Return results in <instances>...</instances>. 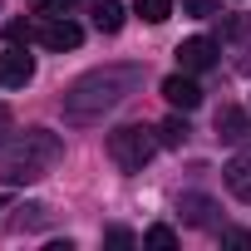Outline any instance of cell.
Returning <instances> with one entry per match:
<instances>
[{
    "mask_svg": "<svg viewBox=\"0 0 251 251\" xmlns=\"http://www.w3.org/2000/svg\"><path fill=\"white\" fill-rule=\"evenodd\" d=\"M182 212L202 226V222H207V212H212V202H207V197H182Z\"/></svg>",
    "mask_w": 251,
    "mask_h": 251,
    "instance_id": "cell-15",
    "label": "cell"
},
{
    "mask_svg": "<svg viewBox=\"0 0 251 251\" xmlns=\"http://www.w3.org/2000/svg\"><path fill=\"white\" fill-rule=\"evenodd\" d=\"M217 5H222V0H182V10L197 15V20H202V15H217Z\"/></svg>",
    "mask_w": 251,
    "mask_h": 251,
    "instance_id": "cell-16",
    "label": "cell"
},
{
    "mask_svg": "<svg viewBox=\"0 0 251 251\" xmlns=\"http://www.w3.org/2000/svg\"><path fill=\"white\" fill-rule=\"evenodd\" d=\"M143 246H153V251H173V246H177V231H173V226H148V231H143Z\"/></svg>",
    "mask_w": 251,
    "mask_h": 251,
    "instance_id": "cell-12",
    "label": "cell"
},
{
    "mask_svg": "<svg viewBox=\"0 0 251 251\" xmlns=\"http://www.w3.org/2000/svg\"><path fill=\"white\" fill-rule=\"evenodd\" d=\"M241 30H246V20H241V15H231V20L222 25V35H241Z\"/></svg>",
    "mask_w": 251,
    "mask_h": 251,
    "instance_id": "cell-18",
    "label": "cell"
},
{
    "mask_svg": "<svg viewBox=\"0 0 251 251\" xmlns=\"http://www.w3.org/2000/svg\"><path fill=\"white\" fill-rule=\"evenodd\" d=\"M74 0H35V15H64Z\"/></svg>",
    "mask_w": 251,
    "mask_h": 251,
    "instance_id": "cell-17",
    "label": "cell"
},
{
    "mask_svg": "<svg viewBox=\"0 0 251 251\" xmlns=\"http://www.w3.org/2000/svg\"><path fill=\"white\" fill-rule=\"evenodd\" d=\"M222 173H226L231 197H236V202H251V148H246V153H236V158H231Z\"/></svg>",
    "mask_w": 251,
    "mask_h": 251,
    "instance_id": "cell-8",
    "label": "cell"
},
{
    "mask_svg": "<svg viewBox=\"0 0 251 251\" xmlns=\"http://www.w3.org/2000/svg\"><path fill=\"white\" fill-rule=\"evenodd\" d=\"M143 69L138 64H103V69H89L84 79L69 84L64 94V123H99L108 108H118L138 89Z\"/></svg>",
    "mask_w": 251,
    "mask_h": 251,
    "instance_id": "cell-1",
    "label": "cell"
},
{
    "mask_svg": "<svg viewBox=\"0 0 251 251\" xmlns=\"http://www.w3.org/2000/svg\"><path fill=\"white\" fill-rule=\"evenodd\" d=\"M123 15H128V10H123L118 0H99V5H94V25H99L103 35H118V30H123Z\"/></svg>",
    "mask_w": 251,
    "mask_h": 251,
    "instance_id": "cell-10",
    "label": "cell"
},
{
    "mask_svg": "<svg viewBox=\"0 0 251 251\" xmlns=\"http://www.w3.org/2000/svg\"><path fill=\"white\" fill-rule=\"evenodd\" d=\"M0 212H5V197H0Z\"/></svg>",
    "mask_w": 251,
    "mask_h": 251,
    "instance_id": "cell-20",
    "label": "cell"
},
{
    "mask_svg": "<svg viewBox=\"0 0 251 251\" xmlns=\"http://www.w3.org/2000/svg\"><path fill=\"white\" fill-rule=\"evenodd\" d=\"M79 40H84V30L74 25V20H64V15H50L45 25H40V45L45 50H79Z\"/></svg>",
    "mask_w": 251,
    "mask_h": 251,
    "instance_id": "cell-4",
    "label": "cell"
},
{
    "mask_svg": "<svg viewBox=\"0 0 251 251\" xmlns=\"http://www.w3.org/2000/svg\"><path fill=\"white\" fill-rule=\"evenodd\" d=\"M163 99H168L173 108H182V113H187V108H197V103H202V89H197V84L187 79V69H182V74L163 79Z\"/></svg>",
    "mask_w": 251,
    "mask_h": 251,
    "instance_id": "cell-7",
    "label": "cell"
},
{
    "mask_svg": "<svg viewBox=\"0 0 251 251\" xmlns=\"http://www.w3.org/2000/svg\"><path fill=\"white\" fill-rule=\"evenodd\" d=\"M158 153V128H143V123H128V128L108 133V158L123 168V173H143L148 158Z\"/></svg>",
    "mask_w": 251,
    "mask_h": 251,
    "instance_id": "cell-3",
    "label": "cell"
},
{
    "mask_svg": "<svg viewBox=\"0 0 251 251\" xmlns=\"http://www.w3.org/2000/svg\"><path fill=\"white\" fill-rule=\"evenodd\" d=\"M5 128H10V113H5V108H0V138H5Z\"/></svg>",
    "mask_w": 251,
    "mask_h": 251,
    "instance_id": "cell-19",
    "label": "cell"
},
{
    "mask_svg": "<svg viewBox=\"0 0 251 251\" xmlns=\"http://www.w3.org/2000/svg\"><path fill=\"white\" fill-rule=\"evenodd\" d=\"M182 138H187V123H182V118H168L163 128H158V143H163V148H182Z\"/></svg>",
    "mask_w": 251,
    "mask_h": 251,
    "instance_id": "cell-13",
    "label": "cell"
},
{
    "mask_svg": "<svg viewBox=\"0 0 251 251\" xmlns=\"http://www.w3.org/2000/svg\"><path fill=\"white\" fill-rule=\"evenodd\" d=\"M133 10H138V15L148 20V25H163V20L173 15V0H138Z\"/></svg>",
    "mask_w": 251,
    "mask_h": 251,
    "instance_id": "cell-11",
    "label": "cell"
},
{
    "mask_svg": "<svg viewBox=\"0 0 251 251\" xmlns=\"http://www.w3.org/2000/svg\"><path fill=\"white\" fill-rule=\"evenodd\" d=\"M59 158H64L59 133H50V128H25L15 143L0 148V177H5V182H35V177L54 173Z\"/></svg>",
    "mask_w": 251,
    "mask_h": 251,
    "instance_id": "cell-2",
    "label": "cell"
},
{
    "mask_svg": "<svg viewBox=\"0 0 251 251\" xmlns=\"http://www.w3.org/2000/svg\"><path fill=\"white\" fill-rule=\"evenodd\" d=\"M30 79H35V59L20 45H10V54H0V84L5 89H25Z\"/></svg>",
    "mask_w": 251,
    "mask_h": 251,
    "instance_id": "cell-5",
    "label": "cell"
},
{
    "mask_svg": "<svg viewBox=\"0 0 251 251\" xmlns=\"http://www.w3.org/2000/svg\"><path fill=\"white\" fill-rule=\"evenodd\" d=\"M246 133H251V118H246L241 108H231V103H226V108H217V138H226V143H241Z\"/></svg>",
    "mask_w": 251,
    "mask_h": 251,
    "instance_id": "cell-9",
    "label": "cell"
},
{
    "mask_svg": "<svg viewBox=\"0 0 251 251\" xmlns=\"http://www.w3.org/2000/svg\"><path fill=\"white\" fill-rule=\"evenodd\" d=\"M177 64L187 69V74H202V69H212L217 64V40H182L177 45Z\"/></svg>",
    "mask_w": 251,
    "mask_h": 251,
    "instance_id": "cell-6",
    "label": "cell"
},
{
    "mask_svg": "<svg viewBox=\"0 0 251 251\" xmlns=\"http://www.w3.org/2000/svg\"><path fill=\"white\" fill-rule=\"evenodd\" d=\"M5 40H10V45H20V50H25V45H30V40H40V30H35V25H30V20H10V25H5Z\"/></svg>",
    "mask_w": 251,
    "mask_h": 251,
    "instance_id": "cell-14",
    "label": "cell"
}]
</instances>
